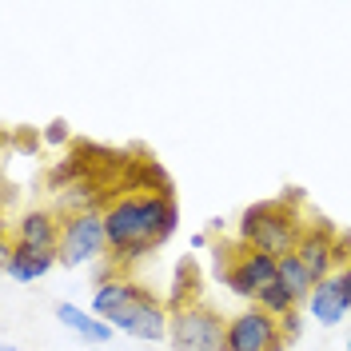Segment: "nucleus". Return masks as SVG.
I'll list each match as a JSON object with an SVG mask.
<instances>
[{"label": "nucleus", "instance_id": "nucleus-1", "mask_svg": "<svg viewBox=\"0 0 351 351\" xmlns=\"http://www.w3.org/2000/svg\"><path fill=\"white\" fill-rule=\"evenodd\" d=\"M104 223H108L112 260L132 263L156 252L176 232L180 204H176V196H160V192H128L104 208Z\"/></svg>", "mask_w": 351, "mask_h": 351}, {"label": "nucleus", "instance_id": "nucleus-2", "mask_svg": "<svg viewBox=\"0 0 351 351\" xmlns=\"http://www.w3.org/2000/svg\"><path fill=\"white\" fill-rule=\"evenodd\" d=\"M300 236H304V223H300V216L284 204V196L280 199H260V204H252V208L240 216L243 247L267 252V256H276V260L291 256L295 243H300Z\"/></svg>", "mask_w": 351, "mask_h": 351}, {"label": "nucleus", "instance_id": "nucleus-3", "mask_svg": "<svg viewBox=\"0 0 351 351\" xmlns=\"http://www.w3.org/2000/svg\"><path fill=\"white\" fill-rule=\"evenodd\" d=\"M223 335H228V319L219 315L212 304L204 300H184L172 307V351H223Z\"/></svg>", "mask_w": 351, "mask_h": 351}, {"label": "nucleus", "instance_id": "nucleus-4", "mask_svg": "<svg viewBox=\"0 0 351 351\" xmlns=\"http://www.w3.org/2000/svg\"><path fill=\"white\" fill-rule=\"evenodd\" d=\"M108 252V223L104 212H76L64 219V232H60V263L64 267H80L92 263Z\"/></svg>", "mask_w": 351, "mask_h": 351}, {"label": "nucleus", "instance_id": "nucleus-5", "mask_svg": "<svg viewBox=\"0 0 351 351\" xmlns=\"http://www.w3.org/2000/svg\"><path fill=\"white\" fill-rule=\"evenodd\" d=\"M216 271H219V284H228L236 295H243V300L256 304L263 287L280 280V260L267 256V252H256V247H240V252L223 263V267H216Z\"/></svg>", "mask_w": 351, "mask_h": 351}, {"label": "nucleus", "instance_id": "nucleus-6", "mask_svg": "<svg viewBox=\"0 0 351 351\" xmlns=\"http://www.w3.org/2000/svg\"><path fill=\"white\" fill-rule=\"evenodd\" d=\"M284 324L276 315H267L260 304H252L247 311H236L228 319V335H223V351H267L276 343H284Z\"/></svg>", "mask_w": 351, "mask_h": 351}, {"label": "nucleus", "instance_id": "nucleus-7", "mask_svg": "<svg viewBox=\"0 0 351 351\" xmlns=\"http://www.w3.org/2000/svg\"><path fill=\"white\" fill-rule=\"evenodd\" d=\"M112 328L132 335V339H148V343H156V339H164L168 328H172V311L156 300V291H144L120 319H112Z\"/></svg>", "mask_w": 351, "mask_h": 351}, {"label": "nucleus", "instance_id": "nucleus-8", "mask_svg": "<svg viewBox=\"0 0 351 351\" xmlns=\"http://www.w3.org/2000/svg\"><path fill=\"white\" fill-rule=\"evenodd\" d=\"M335 240H339V232L331 228L328 219H315L311 228H304V236L295 243V256L304 260V267L311 271L315 284L335 271Z\"/></svg>", "mask_w": 351, "mask_h": 351}, {"label": "nucleus", "instance_id": "nucleus-9", "mask_svg": "<svg viewBox=\"0 0 351 351\" xmlns=\"http://www.w3.org/2000/svg\"><path fill=\"white\" fill-rule=\"evenodd\" d=\"M307 311L324 324V328H335L343 315L351 311V284L343 271H331L328 280H319L311 300H307Z\"/></svg>", "mask_w": 351, "mask_h": 351}, {"label": "nucleus", "instance_id": "nucleus-10", "mask_svg": "<svg viewBox=\"0 0 351 351\" xmlns=\"http://www.w3.org/2000/svg\"><path fill=\"white\" fill-rule=\"evenodd\" d=\"M60 263V252H40V247H24L16 240H4V276L16 284H32L48 276Z\"/></svg>", "mask_w": 351, "mask_h": 351}, {"label": "nucleus", "instance_id": "nucleus-11", "mask_svg": "<svg viewBox=\"0 0 351 351\" xmlns=\"http://www.w3.org/2000/svg\"><path fill=\"white\" fill-rule=\"evenodd\" d=\"M60 232L64 228L56 223L52 212H24L8 240L24 243V247H40V252H60Z\"/></svg>", "mask_w": 351, "mask_h": 351}, {"label": "nucleus", "instance_id": "nucleus-12", "mask_svg": "<svg viewBox=\"0 0 351 351\" xmlns=\"http://www.w3.org/2000/svg\"><path fill=\"white\" fill-rule=\"evenodd\" d=\"M144 291H148V287L132 284V280H104V284L96 287V295H92V315H100L104 324H112V319H120Z\"/></svg>", "mask_w": 351, "mask_h": 351}, {"label": "nucleus", "instance_id": "nucleus-13", "mask_svg": "<svg viewBox=\"0 0 351 351\" xmlns=\"http://www.w3.org/2000/svg\"><path fill=\"white\" fill-rule=\"evenodd\" d=\"M56 319L64 324V328H72L80 339H88V343H108L112 335H116V328L112 324H104L100 315H88L84 307H76V304H56Z\"/></svg>", "mask_w": 351, "mask_h": 351}, {"label": "nucleus", "instance_id": "nucleus-14", "mask_svg": "<svg viewBox=\"0 0 351 351\" xmlns=\"http://www.w3.org/2000/svg\"><path fill=\"white\" fill-rule=\"evenodd\" d=\"M280 284H284L300 304H307V300H311V291H315V280H311V271L304 267V260H300L295 252L280 260Z\"/></svg>", "mask_w": 351, "mask_h": 351}, {"label": "nucleus", "instance_id": "nucleus-15", "mask_svg": "<svg viewBox=\"0 0 351 351\" xmlns=\"http://www.w3.org/2000/svg\"><path fill=\"white\" fill-rule=\"evenodd\" d=\"M256 304H260L267 315H276V319H287V315L300 307V300H295V295H291V291H287L280 280H276V284H267V287L260 291V300H256Z\"/></svg>", "mask_w": 351, "mask_h": 351}, {"label": "nucleus", "instance_id": "nucleus-16", "mask_svg": "<svg viewBox=\"0 0 351 351\" xmlns=\"http://www.w3.org/2000/svg\"><path fill=\"white\" fill-rule=\"evenodd\" d=\"M44 140H48V144H64V140H68V124H64V120H52L48 132H44Z\"/></svg>", "mask_w": 351, "mask_h": 351}, {"label": "nucleus", "instance_id": "nucleus-17", "mask_svg": "<svg viewBox=\"0 0 351 351\" xmlns=\"http://www.w3.org/2000/svg\"><path fill=\"white\" fill-rule=\"evenodd\" d=\"M284 335H287V339H295V335H300V311H291V315L284 319Z\"/></svg>", "mask_w": 351, "mask_h": 351}, {"label": "nucleus", "instance_id": "nucleus-18", "mask_svg": "<svg viewBox=\"0 0 351 351\" xmlns=\"http://www.w3.org/2000/svg\"><path fill=\"white\" fill-rule=\"evenodd\" d=\"M267 351H287V339H284V343H276V348H267Z\"/></svg>", "mask_w": 351, "mask_h": 351}, {"label": "nucleus", "instance_id": "nucleus-19", "mask_svg": "<svg viewBox=\"0 0 351 351\" xmlns=\"http://www.w3.org/2000/svg\"><path fill=\"white\" fill-rule=\"evenodd\" d=\"M0 351H21V348H12V343H4V348H0Z\"/></svg>", "mask_w": 351, "mask_h": 351}, {"label": "nucleus", "instance_id": "nucleus-20", "mask_svg": "<svg viewBox=\"0 0 351 351\" xmlns=\"http://www.w3.org/2000/svg\"><path fill=\"white\" fill-rule=\"evenodd\" d=\"M343 276H348V284H351V263H348V267H343Z\"/></svg>", "mask_w": 351, "mask_h": 351}, {"label": "nucleus", "instance_id": "nucleus-21", "mask_svg": "<svg viewBox=\"0 0 351 351\" xmlns=\"http://www.w3.org/2000/svg\"><path fill=\"white\" fill-rule=\"evenodd\" d=\"M348 351H351V339H348Z\"/></svg>", "mask_w": 351, "mask_h": 351}]
</instances>
